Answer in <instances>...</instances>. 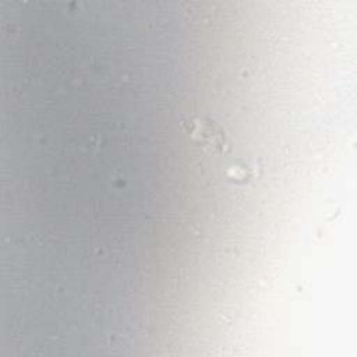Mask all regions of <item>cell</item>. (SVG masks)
Returning a JSON list of instances; mask_svg holds the SVG:
<instances>
[{"label": "cell", "mask_w": 357, "mask_h": 357, "mask_svg": "<svg viewBox=\"0 0 357 357\" xmlns=\"http://www.w3.org/2000/svg\"><path fill=\"white\" fill-rule=\"evenodd\" d=\"M226 176H227V178H230L236 183H244V181H248L254 176V170L244 165H236V166H231L226 172Z\"/></svg>", "instance_id": "2"}, {"label": "cell", "mask_w": 357, "mask_h": 357, "mask_svg": "<svg viewBox=\"0 0 357 357\" xmlns=\"http://www.w3.org/2000/svg\"><path fill=\"white\" fill-rule=\"evenodd\" d=\"M191 138L206 151L216 155H226L230 152L229 142L220 127L213 124V121L205 119H194L184 123Z\"/></svg>", "instance_id": "1"}]
</instances>
